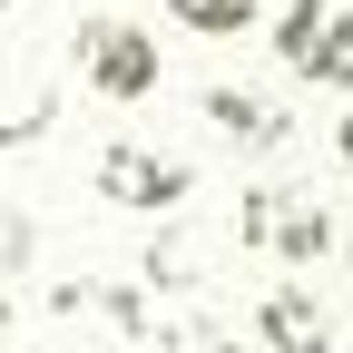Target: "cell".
Returning a JSON list of instances; mask_svg holds the SVG:
<instances>
[{
    "mask_svg": "<svg viewBox=\"0 0 353 353\" xmlns=\"http://www.w3.org/2000/svg\"><path fill=\"white\" fill-rule=\"evenodd\" d=\"M236 245L275 255V265H314V255L334 245V216H324L314 187H245V206H236Z\"/></svg>",
    "mask_w": 353,
    "mask_h": 353,
    "instance_id": "cell-1",
    "label": "cell"
},
{
    "mask_svg": "<svg viewBox=\"0 0 353 353\" xmlns=\"http://www.w3.org/2000/svg\"><path fill=\"white\" fill-rule=\"evenodd\" d=\"M30 245H39V236H30V216H20L10 196H0V285H10L20 265H30Z\"/></svg>",
    "mask_w": 353,
    "mask_h": 353,
    "instance_id": "cell-9",
    "label": "cell"
},
{
    "mask_svg": "<svg viewBox=\"0 0 353 353\" xmlns=\"http://www.w3.org/2000/svg\"><path fill=\"white\" fill-rule=\"evenodd\" d=\"M187 187H196V167H187V157H157V148H138V138H118V148L99 157V196L128 206V216H176Z\"/></svg>",
    "mask_w": 353,
    "mask_h": 353,
    "instance_id": "cell-4",
    "label": "cell"
},
{
    "mask_svg": "<svg viewBox=\"0 0 353 353\" xmlns=\"http://www.w3.org/2000/svg\"><path fill=\"white\" fill-rule=\"evenodd\" d=\"M167 20L196 30V39H245L255 30V0H167Z\"/></svg>",
    "mask_w": 353,
    "mask_h": 353,
    "instance_id": "cell-8",
    "label": "cell"
},
{
    "mask_svg": "<svg viewBox=\"0 0 353 353\" xmlns=\"http://www.w3.org/2000/svg\"><path fill=\"white\" fill-rule=\"evenodd\" d=\"M255 334L275 343V353H334V314H324L304 285H275V294H265V304H255Z\"/></svg>",
    "mask_w": 353,
    "mask_h": 353,
    "instance_id": "cell-7",
    "label": "cell"
},
{
    "mask_svg": "<svg viewBox=\"0 0 353 353\" xmlns=\"http://www.w3.org/2000/svg\"><path fill=\"white\" fill-rule=\"evenodd\" d=\"M275 59L304 88H353V10L343 0H294L275 20Z\"/></svg>",
    "mask_w": 353,
    "mask_h": 353,
    "instance_id": "cell-2",
    "label": "cell"
},
{
    "mask_svg": "<svg viewBox=\"0 0 353 353\" xmlns=\"http://www.w3.org/2000/svg\"><path fill=\"white\" fill-rule=\"evenodd\" d=\"M343 265H353V245H343Z\"/></svg>",
    "mask_w": 353,
    "mask_h": 353,
    "instance_id": "cell-11",
    "label": "cell"
},
{
    "mask_svg": "<svg viewBox=\"0 0 353 353\" xmlns=\"http://www.w3.org/2000/svg\"><path fill=\"white\" fill-rule=\"evenodd\" d=\"M79 39V79L99 88V99H157V39L138 30V20H79L69 30Z\"/></svg>",
    "mask_w": 353,
    "mask_h": 353,
    "instance_id": "cell-3",
    "label": "cell"
},
{
    "mask_svg": "<svg viewBox=\"0 0 353 353\" xmlns=\"http://www.w3.org/2000/svg\"><path fill=\"white\" fill-rule=\"evenodd\" d=\"M206 118H216V138H226L236 157H275L294 128H285V108L265 99V88H206Z\"/></svg>",
    "mask_w": 353,
    "mask_h": 353,
    "instance_id": "cell-6",
    "label": "cell"
},
{
    "mask_svg": "<svg viewBox=\"0 0 353 353\" xmlns=\"http://www.w3.org/2000/svg\"><path fill=\"white\" fill-rule=\"evenodd\" d=\"M0 10H10V0H0Z\"/></svg>",
    "mask_w": 353,
    "mask_h": 353,
    "instance_id": "cell-12",
    "label": "cell"
},
{
    "mask_svg": "<svg viewBox=\"0 0 353 353\" xmlns=\"http://www.w3.org/2000/svg\"><path fill=\"white\" fill-rule=\"evenodd\" d=\"M334 157H343V176H353V108L334 118Z\"/></svg>",
    "mask_w": 353,
    "mask_h": 353,
    "instance_id": "cell-10",
    "label": "cell"
},
{
    "mask_svg": "<svg viewBox=\"0 0 353 353\" xmlns=\"http://www.w3.org/2000/svg\"><path fill=\"white\" fill-rule=\"evenodd\" d=\"M50 118H59V69L39 39H0V148H30V138H50Z\"/></svg>",
    "mask_w": 353,
    "mask_h": 353,
    "instance_id": "cell-5",
    "label": "cell"
}]
</instances>
